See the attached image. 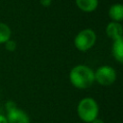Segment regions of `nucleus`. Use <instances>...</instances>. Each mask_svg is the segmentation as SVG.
<instances>
[{"instance_id":"12","label":"nucleus","mask_w":123,"mask_h":123,"mask_svg":"<svg viewBox=\"0 0 123 123\" xmlns=\"http://www.w3.org/2000/svg\"><path fill=\"white\" fill-rule=\"evenodd\" d=\"M14 108H16V105H15L14 102H12V101H9V102L6 103V109H7V111H10V110L14 109Z\"/></svg>"},{"instance_id":"7","label":"nucleus","mask_w":123,"mask_h":123,"mask_svg":"<svg viewBox=\"0 0 123 123\" xmlns=\"http://www.w3.org/2000/svg\"><path fill=\"white\" fill-rule=\"evenodd\" d=\"M111 53L116 61H118L119 62H123V38L113 40Z\"/></svg>"},{"instance_id":"9","label":"nucleus","mask_w":123,"mask_h":123,"mask_svg":"<svg viewBox=\"0 0 123 123\" xmlns=\"http://www.w3.org/2000/svg\"><path fill=\"white\" fill-rule=\"evenodd\" d=\"M110 17L113 22H120L123 19V6L121 4H114L110 8L109 11Z\"/></svg>"},{"instance_id":"6","label":"nucleus","mask_w":123,"mask_h":123,"mask_svg":"<svg viewBox=\"0 0 123 123\" xmlns=\"http://www.w3.org/2000/svg\"><path fill=\"white\" fill-rule=\"evenodd\" d=\"M106 33L107 36L113 40L122 38V26L118 22H111L106 28Z\"/></svg>"},{"instance_id":"10","label":"nucleus","mask_w":123,"mask_h":123,"mask_svg":"<svg viewBox=\"0 0 123 123\" xmlns=\"http://www.w3.org/2000/svg\"><path fill=\"white\" fill-rule=\"evenodd\" d=\"M11 37V29L5 23H0V43L7 42Z\"/></svg>"},{"instance_id":"1","label":"nucleus","mask_w":123,"mask_h":123,"mask_svg":"<svg viewBox=\"0 0 123 123\" xmlns=\"http://www.w3.org/2000/svg\"><path fill=\"white\" fill-rule=\"evenodd\" d=\"M69 80L77 88H87L94 82V72L88 66L79 64L71 69L69 73Z\"/></svg>"},{"instance_id":"4","label":"nucleus","mask_w":123,"mask_h":123,"mask_svg":"<svg viewBox=\"0 0 123 123\" xmlns=\"http://www.w3.org/2000/svg\"><path fill=\"white\" fill-rule=\"evenodd\" d=\"M115 79V70L108 65L101 66L96 70V72H94V80L102 86H110L114 83Z\"/></svg>"},{"instance_id":"5","label":"nucleus","mask_w":123,"mask_h":123,"mask_svg":"<svg viewBox=\"0 0 123 123\" xmlns=\"http://www.w3.org/2000/svg\"><path fill=\"white\" fill-rule=\"evenodd\" d=\"M6 118L8 123H30L27 113L18 108L8 111V116Z\"/></svg>"},{"instance_id":"3","label":"nucleus","mask_w":123,"mask_h":123,"mask_svg":"<svg viewBox=\"0 0 123 123\" xmlns=\"http://www.w3.org/2000/svg\"><path fill=\"white\" fill-rule=\"evenodd\" d=\"M96 41V35L91 29H85L81 31L74 39V45L75 47L82 51H87L90 49Z\"/></svg>"},{"instance_id":"8","label":"nucleus","mask_w":123,"mask_h":123,"mask_svg":"<svg viewBox=\"0 0 123 123\" xmlns=\"http://www.w3.org/2000/svg\"><path fill=\"white\" fill-rule=\"evenodd\" d=\"M77 7L83 12H93L98 6V0H75Z\"/></svg>"},{"instance_id":"13","label":"nucleus","mask_w":123,"mask_h":123,"mask_svg":"<svg viewBox=\"0 0 123 123\" xmlns=\"http://www.w3.org/2000/svg\"><path fill=\"white\" fill-rule=\"evenodd\" d=\"M51 1H52V0H40V4H41L43 7H48V6H50Z\"/></svg>"},{"instance_id":"11","label":"nucleus","mask_w":123,"mask_h":123,"mask_svg":"<svg viewBox=\"0 0 123 123\" xmlns=\"http://www.w3.org/2000/svg\"><path fill=\"white\" fill-rule=\"evenodd\" d=\"M5 47H6V49H7L8 51L12 52V51H14L15 48H16V43H15L13 40H10V39H9L7 42H5Z\"/></svg>"},{"instance_id":"2","label":"nucleus","mask_w":123,"mask_h":123,"mask_svg":"<svg viewBox=\"0 0 123 123\" xmlns=\"http://www.w3.org/2000/svg\"><path fill=\"white\" fill-rule=\"evenodd\" d=\"M98 111V105L92 98L82 99L77 107V112L79 117L86 123H91L94 119L97 118Z\"/></svg>"},{"instance_id":"15","label":"nucleus","mask_w":123,"mask_h":123,"mask_svg":"<svg viewBox=\"0 0 123 123\" xmlns=\"http://www.w3.org/2000/svg\"><path fill=\"white\" fill-rule=\"evenodd\" d=\"M91 123H104V121H103L102 119H98V118H96V119H94Z\"/></svg>"},{"instance_id":"14","label":"nucleus","mask_w":123,"mask_h":123,"mask_svg":"<svg viewBox=\"0 0 123 123\" xmlns=\"http://www.w3.org/2000/svg\"><path fill=\"white\" fill-rule=\"evenodd\" d=\"M0 123H8L7 118L2 114H0Z\"/></svg>"}]
</instances>
